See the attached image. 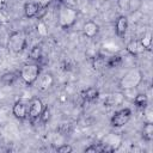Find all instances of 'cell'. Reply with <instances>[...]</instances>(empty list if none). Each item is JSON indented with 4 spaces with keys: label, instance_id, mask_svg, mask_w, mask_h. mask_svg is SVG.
<instances>
[{
    "label": "cell",
    "instance_id": "obj_15",
    "mask_svg": "<svg viewBox=\"0 0 153 153\" xmlns=\"http://www.w3.org/2000/svg\"><path fill=\"white\" fill-rule=\"evenodd\" d=\"M142 137L145 141L149 142L153 140V123L151 121L146 122L142 128Z\"/></svg>",
    "mask_w": 153,
    "mask_h": 153
},
{
    "label": "cell",
    "instance_id": "obj_24",
    "mask_svg": "<svg viewBox=\"0 0 153 153\" xmlns=\"http://www.w3.org/2000/svg\"><path fill=\"white\" fill-rule=\"evenodd\" d=\"M56 151L59 153H71V152H73V147L69 146V145H67V143H62V145H60L56 148Z\"/></svg>",
    "mask_w": 153,
    "mask_h": 153
},
{
    "label": "cell",
    "instance_id": "obj_22",
    "mask_svg": "<svg viewBox=\"0 0 153 153\" xmlns=\"http://www.w3.org/2000/svg\"><path fill=\"white\" fill-rule=\"evenodd\" d=\"M49 118H50V109L48 106H44L43 110H42V112H41V115H39V118L38 120L42 123H47L49 121Z\"/></svg>",
    "mask_w": 153,
    "mask_h": 153
},
{
    "label": "cell",
    "instance_id": "obj_5",
    "mask_svg": "<svg viewBox=\"0 0 153 153\" xmlns=\"http://www.w3.org/2000/svg\"><path fill=\"white\" fill-rule=\"evenodd\" d=\"M44 105L42 103V100L37 97L32 98L27 105V117L30 118L31 122H35V121H38L39 118V115L43 110Z\"/></svg>",
    "mask_w": 153,
    "mask_h": 153
},
{
    "label": "cell",
    "instance_id": "obj_23",
    "mask_svg": "<svg viewBox=\"0 0 153 153\" xmlns=\"http://www.w3.org/2000/svg\"><path fill=\"white\" fill-rule=\"evenodd\" d=\"M140 42L142 43V45L145 47V49H149L151 48V44H152V38H151V33L149 32H147L141 39H140Z\"/></svg>",
    "mask_w": 153,
    "mask_h": 153
},
{
    "label": "cell",
    "instance_id": "obj_19",
    "mask_svg": "<svg viewBox=\"0 0 153 153\" xmlns=\"http://www.w3.org/2000/svg\"><path fill=\"white\" fill-rule=\"evenodd\" d=\"M124 99V96L121 93H115L108 97V99L105 100V105L108 106H112V105H120Z\"/></svg>",
    "mask_w": 153,
    "mask_h": 153
},
{
    "label": "cell",
    "instance_id": "obj_21",
    "mask_svg": "<svg viewBox=\"0 0 153 153\" xmlns=\"http://www.w3.org/2000/svg\"><path fill=\"white\" fill-rule=\"evenodd\" d=\"M85 152L87 153H100V152H104V147L102 143H94V145H91L90 147L85 148Z\"/></svg>",
    "mask_w": 153,
    "mask_h": 153
},
{
    "label": "cell",
    "instance_id": "obj_7",
    "mask_svg": "<svg viewBox=\"0 0 153 153\" xmlns=\"http://www.w3.org/2000/svg\"><path fill=\"white\" fill-rule=\"evenodd\" d=\"M12 114L18 120H25L27 118V104L23 100H18L13 104Z\"/></svg>",
    "mask_w": 153,
    "mask_h": 153
},
{
    "label": "cell",
    "instance_id": "obj_17",
    "mask_svg": "<svg viewBox=\"0 0 153 153\" xmlns=\"http://www.w3.org/2000/svg\"><path fill=\"white\" fill-rule=\"evenodd\" d=\"M39 88L41 90H47L48 87H50L51 85H53V81H54V79H53V75L50 74V73H45L44 75H39Z\"/></svg>",
    "mask_w": 153,
    "mask_h": 153
},
{
    "label": "cell",
    "instance_id": "obj_11",
    "mask_svg": "<svg viewBox=\"0 0 153 153\" xmlns=\"http://www.w3.org/2000/svg\"><path fill=\"white\" fill-rule=\"evenodd\" d=\"M39 10V2H33V1H29L24 5V16L26 18H33L37 16Z\"/></svg>",
    "mask_w": 153,
    "mask_h": 153
},
{
    "label": "cell",
    "instance_id": "obj_3",
    "mask_svg": "<svg viewBox=\"0 0 153 153\" xmlns=\"http://www.w3.org/2000/svg\"><path fill=\"white\" fill-rule=\"evenodd\" d=\"M27 44V38L23 31H14L10 35L8 42H7V48L12 53H20L26 48Z\"/></svg>",
    "mask_w": 153,
    "mask_h": 153
},
{
    "label": "cell",
    "instance_id": "obj_9",
    "mask_svg": "<svg viewBox=\"0 0 153 153\" xmlns=\"http://www.w3.org/2000/svg\"><path fill=\"white\" fill-rule=\"evenodd\" d=\"M127 51L133 55V56H136V55H140L142 53H145V47L142 45V43L140 42V39H131L127 43V47H126Z\"/></svg>",
    "mask_w": 153,
    "mask_h": 153
},
{
    "label": "cell",
    "instance_id": "obj_2",
    "mask_svg": "<svg viewBox=\"0 0 153 153\" xmlns=\"http://www.w3.org/2000/svg\"><path fill=\"white\" fill-rule=\"evenodd\" d=\"M78 18V12L71 6H61L59 11V25L62 29H68L74 25Z\"/></svg>",
    "mask_w": 153,
    "mask_h": 153
},
{
    "label": "cell",
    "instance_id": "obj_10",
    "mask_svg": "<svg viewBox=\"0 0 153 153\" xmlns=\"http://www.w3.org/2000/svg\"><path fill=\"white\" fill-rule=\"evenodd\" d=\"M82 31H84V35L88 38H93L97 36L98 31H99V26L97 23L92 22V20H88L84 24V27H82Z\"/></svg>",
    "mask_w": 153,
    "mask_h": 153
},
{
    "label": "cell",
    "instance_id": "obj_6",
    "mask_svg": "<svg viewBox=\"0 0 153 153\" xmlns=\"http://www.w3.org/2000/svg\"><path fill=\"white\" fill-rule=\"evenodd\" d=\"M135 72H136V71H131V72H129L126 76H123V79H122V81H121V86H122L124 90H126V88L136 87V85L140 82V80H141V74H140V73L136 74L135 78H133L134 74H135Z\"/></svg>",
    "mask_w": 153,
    "mask_h": 153
},
{
    "label": "cell",
    "instance_id": "obj_1",
    "mask_svg": "<svg viewBox=\"0 0 153 153\" xmlns=\"http://www.w3.org/2000/svg\"><path fill=\"white\" fill-rule=\"evenodd\" d=\"M41 66L36 62L32 63H26L22 67V69L19 71V78L27 85V86H32L39 78L41 75Z\"/></svg>",
    "mask_w": 153,
    "mask_h": 153
},
{
    "label": "cell",
    "instance_id": "obj_18",
    "mask_svg": "<svg viewBox=\"0 0 153 153\" xmlns=\"http://www.w3.org/2000/svg\"><path fill=\"white\" fill-rule=\"evenodd\" d=\"M134 104L139 108V109H146L148 105V97L145 93H137L134 97Z\"/></svg>",
    "mask_w": 153,
    "mask_h": 153
},
{
    "label": "cell",
    "instance_id": "obj_14",
    "mask_svg": "<svg viewBox=\"0 0 153 153\" xmlns=\"http://www.w3.org/2000/svg\"><path fill=\"white\" fill-rule=\"evenodd\" d=\"M42 56H43V49H42V47L38 45V44L33 45V47L30 49V51H29V57H30L33 62H36V63L41 60Z\"/></svg>",
    "mask_w": 153,
    "mask_h": 153
},
{
    "label": "cell",
    "instance_id": "obj_8",
    "mask_svg": "<svg viewBox=\"0 0 153 153\" xmlns=\"http://www.w3.org/2000/svg\"><path fill=\"white\" fill-rule=\"evenodd\" d=\"M128 29V18L124 14H121L117 17L115 22V31L118 37H124Z\"/></svg>",
    "mask_w": 153,
    "mask_h": 153
},
{
    "label": "cell",
    "instance_id": "obj_13",
    "mask_svg": "<svg viewBox=\"0 0 153 153\" xmlns=\"http://www.w3.org/2000/svg\"><path fill=\"white\" fill-rule=\"evenodd\" d=\"M81 97L85 102H94L99 98V91L96 87H88L85 91H82Z\"/></svg>",
    "mask_w": 153,
    "mask_h": 153
},
{
    "label": "cell",
    "instance_id": "obj_20",
    "mask_svg": "<svg viewBox=\"0 0 153 153\" xmlns=\"http://www.w3.org/2000/svg\"><path fill=\"white\" fill-rule=\"evenodd\" d=\"M92 66L94 69H102L105 67V57L103 56H94L92 60Z\"/></svg>",
    "mask_w": 153,
    "mask_h": 153
},
{
    "label": "cell",
    "instance_id": "obj_25",
    "mask_svg": "<svg viewBox=\"0 0 153 153\" xmlns=\"http://www.w3.org/2000/svg\"><path fill=\"white\" fill-rule=\"evenodd\" d=\"M117 5L122 11H129L130 0H117Z\"/></svg>",
    "mask_w": 153,
    "mask_h": 153
},
{
    "label": "cell",
    "instance_id": "obj_16",
    "mask_svg": "<svg viewBox=\"0 0 153 153\" xmlns=\"http://www.w3.org/2000/svg\"><path fill=\"white\" fill-rule=\"evenodd\" d=\"M122 61L123 60H122V56L121 55H117V54L111 55V56H109V57L105 59V67H108V68L118 67L122 63Z\"/></svg>",
    "mask_w": 153,
    "mask_h": 153
},
{
    "label": "cell",
    "instance_id": "obj_4",
    "mask_svg": "<svg viewBox=\"0 0 153 153\" xmlns=\"http://www.w3.org/2000/svg\"><path fill=\"white\" fill-rule=\"evenodd\" d=\"M130 117H131V110L129 108H123V109L115 111V114L112 115V117L110 120V123L115 128H121L128 123Z\"/></svg>",
    "mask_w": 153,
    "mask_h": 153
},
{
    "label": "cell",
    "instance_id": "obj_12",
    "mask_svg": "<svg viewBox=\"0 0 153 153\" xmlns=\"http://www.w3.org/2000/svg\"><path fill=\"white\" fill-rule=\"evenodd\" d=\"M18 78H19V73L18 72H6V73H4L1 75L0 81H1V84L6 85V86H11L17 81Z\"/></svg>",
    "mask_w": 153,
    "mask_h": 153
}]
</instances>
